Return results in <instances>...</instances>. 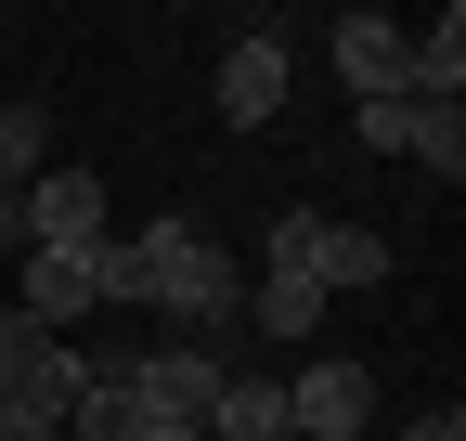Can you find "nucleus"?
<instances>
[{"mask_svg": "<svg viewBox=\"0 0 466 441\" xmlns=\"http://www.w3.org/2000/svg\"><path fill=\"white\" fill-rule=\"evenodd\" d=\"M363 415H376V364L311 351L299 376H285V441H363Z\"/></svg>", "mask_w": 466, "mask_h": 441, "instance_id": "f257e3e1", "label": "nucleus"}, {"mask_svg": "<svg viewBox=\"0 0 466 441\" xmlns=\"http://www.w3.org/2000/svg\"><path fill=\"white\" fill-rule=\"evenodd\" d=\"M220 376H233V351H182V338H156V351H130V403H143V415H195V428H208Z\"/></svg>", "mask_w": 466, "mask_h": 441, "instance_id": "f03ea898", "label": "nucleus"}, {"mask_svg": "<svg viewBox=\"0 0 466 441\" xmlns=\"http://www.w3.org/2000/svg\"><path fill=\"white\" fill-rule=\"evenodd\" d=\"M285 26H233V52H220V118L233 130H259V118H285Z\"/></svg>", "mask_w": 466, "mask_h": 441, "instance_id": "7ed1b4c3", "label": "nucleus"}, {"mask_svg": "<svg viewBox=\"0 0 466 441\" xmlns=\"http://www.w3.org/2000/svg\"><path fill=\"white\" fill-rule=\"evenodd\" d=\"M39 338H66V324H91L104 312V286H91V247H26V299H14Z\"/></svg>", "mask_w": 466, "mask_h": 441, "instance_id": "20e7f679", "label": "nucleus"}, {"mask_svg": "<svg viewBox=\"0 0 466 441\" xmlns=\"http://www.w3.org/2000/svg\"><path fill=\"white\" fill-rule=\"evenodd\" d=\"M401 39H415V26H389V14H337V78H350V104H401Z\"/></svg>", "mask_w": 466, "mask_h": 441, "instance_id": "39448f33", "label": "nucleus"}, {"mask_svg": "<svg viewBox=\"0 0 466 441\" xmlns=\"http://www.w3.org/2000/svg\"><path fill=\"white\" fill-rule=\"evenodd\" d=\"M104 234V182L91 169H39L26 182V247H91Z\"/></svg>", "mask_w": 466, "mask_h": 441, "instance_id": "423d86ee", "label": "nucleus"}, {"mask_svg": "<svg viewBox=\"0 0 466 441\" xmlns=\"http://www.w3.org/2000/svg\"><path fill=\"white\" fill-rule=\"evenodd\" d=\"M247 324L285 338V351H311L324 338V286H311V272H247Z\"/></svg>", "mask_w": 466, "mask_h": 441, "instance_id": "0eeeda50", "label": "nucleus"}, {"mask_svg": "<svg viewBox=\"0 0 466 441\" xmlns=\"http://www.w3.org/2000/svg\"><path fill=\"white\" fill-rule=\"evenodd\" d=\"M401 104H466V14H441L428 39H401Z\"/></svg>", "mask_w": 466, "mask_h": 441, "instance_id": "6e6552de", "label": "nucleus"}, {"mask_svg": "<svg viewBox=\"0 0 466 441\" xmlns=\"http://www.w3.org/2000/svg\"><path fill=\"white\" fill-rule=\"evenodd\" d=\"M208 441H285V376H220Z\"/></svg>", "mask_w": 466, "mask_h": 441, "instance_id": "1a4fd4ad", "label": "nucleus"}, {"mask_svg": "<svg viewBox=\"0 0 466 441\" xmlns=\"http://www.w3.org/2000/svg\"><path fill=\"white\" fill-rule=\"evenodd\" d=\"M311 286H389V247L363 220H311Z\"/></svg>", "mask_w": 466, "mask_h": 441, "instance_id": "9d476101", "label": "nucleus"}, {"mask_svg": "<svg viewBox=\"0 0 466 441\" xmlns=\"http://www.w3.org/2000/svg\"><path fill=\"white\" fill-rule=\"evenodd\" d=\"M39 169H52V118H39V104H0V182L26 195Z\"/></svg>", "mask_w": 466, "mask_h": 441, "instance_id": "9b49d317", "label": "nucleus"}, {"mask_svg": "<svg viewBox=\"0 0 466 441\" xmlns=\"http://www.w3.org/2000/svg\"><path fill=\"white\" fill-rule=\"evenodd\" d=\"M415 169H428L441 195L466 182V104H428V130H415Z\"/></svg>", "mask_w": 466, "mask_h": 441, "instance_id": "f8f14e48", "label": "nucleus"}, {"mask_svg": "<svg viewBox=\"0 0 466 441\" xmlns=\"http://www.w3.org/2000/svg\"><path fill=\"white\" fill-rule=\"evenodd\" d=\"M39 351H52V338H39V324H26L14 299H0V403H14V390H26V376H39Z\"/></svg>", "mask_w": 466, "mask_h": 441, "instance_id": "ddd939ff", "label": "nucleus"}, {"mask_svg": "<svg viewBox=\"0 0 466 441\" xmlns=\"http://www.w3.org/2000/svg\"><path fill=\"white\" fill-rule=\"evenodd\" d=\"M350 130H363L376 156H415V130H428V104H350Z\"/></svg>", "mask_w": 466, "mask_h": 441, "instance_id": "4468645a", "label": "nucleus"}, {"mask_svg": "<svg viewBox=\"0 0 466 441\" xmlns=\"http://www.w3.org/2000/svg\"><path fill=\"white\" fill-rule=\"evenodd\" d=\"M0 441H66V415H39V403H0Z\"/></svg>", "mask_w": 466, "mask_h": 441, "instance_id": "2eb2a0df", "label": "nucleus"}, {"mask_svg": "<svg viewBox=\"0 0 466 441\" xmlns=\"http://www.w3.org/2000/svg\"><path fill=\"white\" fill-rule=\"evenodd\" d=\"M401 441H466V403H428L415 428H401Z\"/></svg>", "mask_w": 466, "mask_h": 441, "instance_id": "dca6fc26", "label": "nucleus"}, {"mask_svg": "<svg viewBox=\"0 0 466 441\" xmlns=\"http://www.w3.org/2000/svg\"><path fill=\"white\" fill-rule=\"evenodd\" d=\"M130 415H143V403H130ZM130 441H208V428H195V415H143Z\"/></svg>", "mask_w": 466, "mask_h": 441, "instance_id": "f3484780", "label": "nucleus"}, {"mask_svg": "<svg viewBox=\"0 0 466 441\" xmlns=\"http://www.w3.org/2000/svg\"><path fill=\"white\" fill-rule=\"evenodd\" d=\"M0 247H26V195L14 182H0Z\"/></svg>", "mask_w": 466, "mask_h": 441, "instance_id": "a211bd4d", "label": "nucleus"}]
</instances>
